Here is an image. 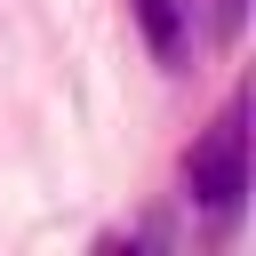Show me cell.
Returning a JSON list of instances; mask_svg holds the SVG:
<instances>
[{"instance_id":"6da1fadb","label":"cell","mask_w":256,"mask_h":256,"mask_svg":"<svg viewBox=\"0 0 256 256\" xmlns=\"http://www.w3.org/2000/svg\"><path fill=\"white\" fill-rule=\"evenodd\" d=\"M184 184H192V200L216 216V224H240V200H248V104L232 96L216 120H208V136L184 152Z\"/></svg>"},{"instance_id":"7a4b0ae2","label":"cell","mask_w":256,"mask_h":256,"mask_svg":"<svg viewBox=\"0 0 256 256\" xmlns=\"http://www.w3.org/2000/svg\"><path fill=\"white\" fill-rule=\"evenodd\" d=\"M128 16L144 24V48H152L160 64H184V24H192L184 0H128Z\"/></svg>"},{"instance_id":"3957f363","label":"cell","mask_w":256,"mask_h":256,"mask_svg":"<svg viewBox=\"0 0 256 256\" xmlns=\"http://www.w3.org/2000/svg\"><path fill=\"white\" fill-rule=\"evenodd\" d=\"M208 16H216V40L232 48V40H240V24H248V0H216Z\"/></svg>"}]
</instances>
